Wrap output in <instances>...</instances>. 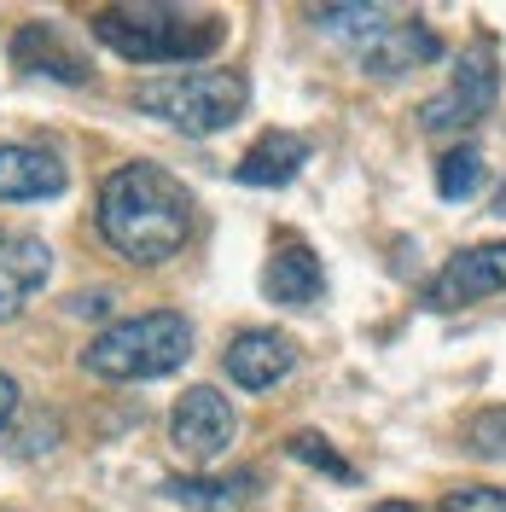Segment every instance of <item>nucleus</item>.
<instances>
[{
  "label": "nucleus",
  "instance_id": "f257e3e1",
  "mask_svg": "<svg viewBox=\"0 0 506 512\" xmlns=\"http://www.w3.org/2000/svg\"><path fill=\"white\" fill-rule=\"evenodd\" d=\"M94 227L111 251L134 262V268H158L169 256L187 251L192 239V192L181 187V175H169L163 163H117L99 181Z\"/></svg>",
  "mask_w": 506,
  "mask_h": 512
},
{
  "label": "nucleus",
  "instance_id": "f03ea898",
  "mask_svg": "<svg viewBox=\"0 0 506 512\" xmlns=\"http://www.w3.org/2000/svg\"><path fill=\"white\" fill-rule=\"evenodd\" d=\"M88 35L128 64H192V59H210L227 41V18L222 12L158 6V0H146V6H94Z\"/></svg>",
  "mask_w": 506,
  "mask_h": 512
},
{
  "label": "nucleus",
  "instance_id": "7ed1b4c3",
  "mask_svg": "<svg viewBox=\"0 0 506 512\" xmlns=\"http://www.w3.org/2000/svg\"><path fill=\"white\" fill-rule=\"evenodd\" d=\"M309 24H315V35L338 41L367 76H408L419 64L443 59V35L425 18L390 12V6H315Z\"/></svg>",
  "mask_w": 506,
  "mask_h": 512
},
{
  "label": "nucleus",
  "instance_id": "20e7f679",
  "mask_svg": "<svg viewBox=\"0 0 506 512\" xmlns=\"http://www.w3.org/2000/svg\"><path fill=\"white\" fill-rule=\"evenodd\" d=\"M187 355H192V320L175 315V309H152V315L111 320L99 338H88L82 367L111 384H140V379H169L175 367H187Z\"/></svg>",
  "mask_w": 506,
  "mask_h": 512
},
{
  "label": "nucleus",
  "instance_id": "39448f33",
  "mask_svg": "<svg viewBox=\"0 0 506 512\" xmlns=\"http://www.w3.org/2000/svg\"><path fill=\"white\" fill-rule=\"evenodd\" d=\"M245 105H251V82L239 70H169V76L134 82V111L181 128L192 140L233 128L245 117Z\"/></svg>",
  "mask_w": 506,
  "mask_h": 512
},
{
  "label": "nucleus",
  "instance_id": "423d86ee",
  "mask_svg": "<svg viewBox=\"0 0 506 512\" xmlns=\"http://www.w3.org/2000/svg\"><path fill=\"white\" fill-rule=\"evenodd\" d=\"M495 105H501V47H495V35H472L448 70V82L419 105V128L437 140L472 134L483 117H495Z\"/></svg>",
  "mask_w": 506,
  "mask_h": 512
},
{
  "label": "nucleus",
  "instance_id": "0eeeda50",
  "mask_svg": "<svg viewBox=\"0 0 506 512\" xmlns=\"http://www.w3.org/2000/svg\"><path fill=\"white\" fill-rule=\"evenodd\" d=\"M501 291H506V239H495V245H466V251L448 256L425 280L419 303L431 315H460V309H472L483 297H501Z\"/></svg>",
  "mask_w": 506,
  "mask_h": 512
},
{
  "label": "nucleus",
  "instance_id": "6e6552de",
  "mask_svg": "<svg viewBox=\"0 0 506 512\" xmlns=\"http://www.w3.org/2000/svg\"><path fill=\"white\" fill-rule=\"evenodd\" d=\"M239 437V414H233V402H227L216 384H192L181 390V402H175V414H169V443L181 460L192 466H216L227 448Z\"/></svg>",
  "mask_w": 506,
  "mask_h": 512
},
{
  "label": "nucleus",
  "instance_id": "1a4fd4ad",
  "mask_svg": "<svg viewBox=\"0 0 506 512\" xmlns=\"http://www.w3.org/2000/svg\"><path fill=\"white\" fill-rule=\"evenodd\" d=\"M6 53H12V64H18L24 76H53V82H64V88H88V82H94V64L76 53L70 30L53 24V18L18 24L12 41H6Z\"/></svg>",
  "mask_w": 506,
  "mask_h": 512
},
{
  "label": "nucleus",
  "instance_id": "9d476101",
  "mask_svg": "<svg viewBox=\"0 0 506 512\" xmlns=\"http://www.w3.org/2000/svg\"><path fill=\"white\" fill-rule=\"evenodd\" d=\"M227 379L239 384V390H274L280 379H291V367H297V344L274 332V326H245L222 355Z\"/></svg>",
  "mask_w": 506,
  "mask_h": 512
},
{
  "label": "nucleus",
  "instance_id": "9b49d317",
  "mask_svg": "<svg viewBox=\"0 0 506 512\" xmlns=\"http://www.w3.org/2000/svg\"><path fill=\"white\" fill-rule=\"evenodd\" d=\"M262 291L280 309H315L320 297H326V268H320V256L303 239L280 233L274 251H268V268H262Z\"/></svg>",
  "mask_w": 506,
  "mask_h": 512
},
{
  "label": "nucleus",
  "instance_id": "f8f14e48",
  "mask_svg": "<svg viewBox=\"0 0 506 512\" xmlns=\"http://www.w3.org/2000/svg\"><path fill=\"white\" fill-rule=\"evenodd\" d=\"M47 274H53V251H47V239L18 233V227L0 233V326L30 309V297L47 286Z\"/></svg>",
  "mask_w": 506,
  "mask_h": 512
},
{
  "label": "nucleus",
  "instance_id": "ddd939ff",
  "mask_svg": "<svg viewBox=\"0 0 506 512\" xmlns=\"http://www.w3.org/2000/svg\"><path fill=\"white\" fill-rule=\"evenodd\" d=\"M70 187L64 163L41 146H0V204H35Z\"/></svg>",
  "mask_w": 506,
  "mask_h": 512
},
{
  "label": "nucleus",
  "instance_id": "4468645a",
  "mask_svg": "<svg viewBox=\"0 0 506 512\" xmlns=\"http://www.w3.org/2000/svg\"><path fill=\"white\" fill-rule=\"evenodd\" d=\"M303 163H309V140L291 134V128H268L251 152L239 158L233 181H239V187H291V181L303 175Z\"/></svg>",
  "mask_w": 506,
  "mask_h": 512
},
{
  "label": "nucleus",
  "instance_id": "2eb2a0df",
  "mask_svg": "<svg viewBox=\"0 0 506 512\" xmlns=\"http://www.w3.org/2000/svg\"><path fill=\"white\" fill-rule=\"evenodd\" d=\"M256 489H262L256 472H233V478H169L163 483L169 501L198 507V512H233V507H245V501H256Z\"/></svg>",
  "mask_w": 506,
  "mask_h": 512
},
{
  "label": "nucleus",
  "instance_id": "dca6fc26",
  "mask_svg": "<svg viewBox=\"0 0 506 512\" xmlns=\"http://www.w3.org/2000/svg\"><path fill=\"white\" fill-rule=\"evenodd\" d=\"M483 175H489L483 152H477V146H454V152H443V158H437V198H448V204H466V198L483 187Z\"/></svg>",
  "mask_w": 506,
  "mask_h": 512
},
{
  "label": "nucleus",
  "instance_id": "f3484780",
  "mask_svg": "<svg viewBox=\"0 0 506 512\" xmlns=\"http://www.w3.org/2000/svg\"><path fill=\"white\" fill-rule=\"evenodd\" d=\"M460 448H466L472 460H506V402L477 408V414L460 425Z\"/></svg>",
  "mask_w": 506,
  "mask_h": 512
},
{
  "label": "nucleus",
  "instance_id": "a211bd4d",
  "mask_svg": "<svg viewBox=\"0 0 506 512\" xmlns=\"http://www.w3.org/2000/svg\"><path fill=\"white\" fill-rule=\"evenodd\" d=\"M285 454H291V460H303V466H315V472H326L332 483H355V466H349L344 454L320 437V431H291V437H285Z\"/></svg>",
  "mask_w": 506,
  "mask_h": 512
},
{
  "label": "nucleus",
  "instance_id": "6ab92c4d",
  "mask_svg": "<svg viewBox=\"0 0 506 512\" xmlns=\"http://www.w3.org/2000/svg\"><path fill=\"white\" fill-rule=\"evenodd\" d=\"M437 512H506V489L495 483H460V489H448Z\"/></svg>",
  "mask_w": 506,
  "mask_h": 512
},
{
  "label": "nucleus",
  "instance_id": "aec40b11",
  "mask_svg": "<svg viewBox=\"0 0 506 512\" xmlns=\"http://www.w3.org/2000/svg\"><path fill=\"white\" fill-rule=\"evenodd\" d=\"M18 419V379L12 373H0V437H6V425Z\"/></svg>",
  "mask_w": 506,
  "mask_h": 512
},
{
  "label": "nucleus",
  "instance_id": "412c9836",
  "mask_svg": "<svg viewBox=\"0 0 506 512\" xmlns=\"http://www.w3.org/2000/svg\"><path fill=\"white\" fill-rule=\"evenodd\" d=\"M105 309H111V297H105V291H94V297H88V291H82V297H70V315H105Z\"/></svg>",
  "mask_w": 506,
  "mask_h": 512
},
{
  "label": "nucleus",
  "instance_id": "4be33fe9",
  "mask_svg": "<svg viewBox=\"0 0 506 512\" xmlns=\"http://www.w3.org/2000/svg\"><path fill=\"white\" fill-rule=\"evenodd\" d=\"M367 512H425V507H413V501H373Z\"/></svg>",
  "mask_w": 506,
  "mask_h": 512
},
{
  "label": "nucleus",
  "instance_id": "5701e85b",
  "mask_svg": "<svg viewBox=\"0 0 506 512\" xmlns=\"http://www.w3.org/2000/svg\"><path fill=\"white\" fill-rule=\"evenodd\" d=\"M489 216H501V222H506V181L495 187V198H489Z\"/></svg>",
  "mask_w": 506,
  "mask_h": 512
}]
</instances>
